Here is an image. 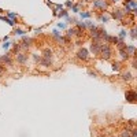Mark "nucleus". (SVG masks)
Listing matches in <instances>:
<instances>
[{
	"mask_svg": "<svg viewBox=\"0 0 137 137\" xmlns=\"http://www.w3.org/2000/svg\"><path fill=\"white\" fill-rule=\"evenodd\" d=\"M111 54H113V51H111V47L108 45V44L107 43H100V54L99 55H102V56L107 60V59L111 58Z\"/></svg>",
	"mask_w": 137,
	"mask_h": 137,
	"instance_id": "1",
	"label": "nucleus"
},
{
	"mask_svg": "<svg viewBox=\"0 0 137 137\" xmlns=\"http://www.w3.org/2000/svg\"><path fill=\"white\" fill-rule=\"evenodd\" d=\"M125 97H126V102H129V103L137 102V93L134 91H128L126 93H125Z\"/></svg>",
	"mask_w": 137,
	"mask_h": 137,
	"instance_id": "2",
	"label": "nucleus"
},
{
	"mask_svg": "<svg viewBox=\"0 0 137 137\" xmlns=\"http://www.w3.org/2000/svg\"><path fill=\"white\" fill-rule=\"evenodd\" d=\"M77 58L81 59V60H86V59L89 58V51H88L86 48H81L78 52H77Z\"/></svg>",
	"mask_w": 137,
	"mask_h": 137,
	"instance_id": "3",
	"label": "nucleus"
},
{
	"mask_svg": "<svg viewBox=\"0 0 137 137\" xmlns=\"http://www.w3.org/2000/svg\"><path fill=\"white\" fill-rule=\"evenodd\" d=\"M89 51L93 55H99V54H100V43H99V41L92 43L91 47H89Z\"/></svg>",
	"mask_w": 137,
	"mask_h": 137,
	"instance_id": "4",
	"label": "nucleus"
},
{
	"mask_svg": "<svg viewBox=\"0 0 137 137\" xmlns=\"http://www.w3.org/2000/svg\"><path fill=\"white\" fill-rule=\"evenodd\" d=\"M93 7L99 10H104V8H107V3L104 0H93Z\"/></svg>",
	"mask_w": 137,
	"mask_h": 137,
	"instance_id": "5",
	"label": "nucleus"
},
{
	"mask_svg": "<svg viewBox=\"0 0 137 137\" xmlns=\"http://www.w3.org/2000/svg\"><path fill=\"white\" fill-rule=\"evenodd\" d=\"M17 62L18 63H21V65H26L28 63V55H25V54H17Z\"/></svg>",
	"mask_w": 137,
	"mask_h": 137,
	"instance_id": "6",
	"label": "nucleus"
},
{
	"mask_svg": "<svg viewBox=\"0 0 137 137\" xmlns=\"http://www.w3.org/2000/svg\"><path fill=\"white\" fill-rule=\"evenodd\" d=\"M33 40L30 37H26V36H22V48H29L32 45Z\"/></svg>",
	"mask_w": 137,
	"mask_h": 137,
	"instance_id": "7",
	"label": "nucleus"
},
{
	"mask_svg": "<svg viewBox=\"0 0 137 137\" xmlns=\"http://www.w3.org/2000/svg\"><path fill=\"white\" fill-rule=\"evenodd\" d=\"M111 17H113L114 19L121 21L122 18H123V11H121V10H115V11H113V13H111Z\"/></svg>",
	"mask_w": 137,
	"mask_h": 137,
	"instance_id": "8",
	"label": "nucleus"
},
{
	"mask_svg": "<svg viewBox=\"0 0 137 137\" xmlns=\"http://www.w3.org/2000/svg\"><path fill=\"white\" fill-rule=\"evenodd\" d=\"M0 60H3L6 65H8V66H11V65H13V60H11V54H10V52H7L6 55H3V56H0Z\"/></svg>",
	"mask_w": 137,
	"mask_h": 137,
	"instance_id": "9",
	"label": "nucleus"
},
{
	"mask_svg": "<svg viewBox=\"0 0 137 137\" xmlns=\"http://www.w3.org/2000/svg\"><path fill=\"white\" fill-rule=\"evenodd\" d=\"M0 19L4 21V22H7L10 26H15V25H17V22L14 21V19H11V18H8V17H2V15H0Z\"/></svg>",
	"mask_w": 137,
	"mask_h": 137,
	"instance_id": "10",
	"label": "nucleus"
},
{
	"mask_svg": "<svg viewBox=\"0 0 137 137\" xmlns=\"http://www.w3.org/2000/svg\"><path fill=\"white\" fill-rule=\"evenodd\" d=\"M44 59H48V60H52V56H54V55H52V51H51V49H48V48H47V49H44Z\"/></svg>",
	"mask_w": 137,
	"mask_h": 137,
	"instance_id": "11",
	"label": "nucleus"
},
{
	"mask_svg": "<svg viewBox=\"0 0 137 137\" xmlns=\"http://www.w3.org/2000/svg\"><path fill=\"white\" fill-rule=\"evenodd\" d=\"M122 80L125 81H132L133 80V74L130 71H125L123 74H122Z\"/></svg>",
	"mask_w": 137,
	"mask_h": 137,
	"instance_id": "12",
	"label": "nucleus"
},
{
	"mask_svg": "<svg viewBox=\"0 0 137 137\" xmlns=\"http://www.w3.org/2000/svg\"><path fill=\"white\" fill-rule=\"evenodd\" d=\"M80 17L82 18V19H88V18L92 17V13H91V11H81V13H80Z\"/></svg>",
	"mask_w": 137,
	"mask_h": 137,
	"instance_id": "13",
	"label": "nucleus"
},
{
	"mask_svg": "<svg viewBox=\"0 0 137 137\" xmlns=\"http://www.w3.org/2000/svg\"><path fill=\"white\" fill-rule=\"evenodd\" d=\"M118 51H119V55H121L122 59H129V55L126 52V48H119Z\"/></svg>",
	"mask_w": 137,
	"mask_h": 137,
	"instance_id": "14",
	"label": "nucleus"
},
{
	"mask_svg": "<svg viewBox=\"0 0 137 137\" xmlns=\"http://www.w3.org/2000/svg\"><path fill=\"white\" fill-rule=\"evenodd\" d=\"M134 51H136L134 45H126V52H128L129 56H133V55H134Z\"/></svg>",
	"mask_w": 137,
	"mask_h": 137,
	"instance_id": "15",
	"label": "nucleus"
},
{
	"mask_svg": "<svg viewBox=\"0 0 137 137\" xmlns=\"http://www.w3.org/2000/svg\"><path fill=\"white\" fill-rule=\"evenodd\" d=\"M56 17H59V18H67L69 17V11H66V10H60L58 13V15Z\"/></svg>",
	"mask_w": 137,
	"mask_h": 137,
	"instance_id": "16",
	"label": "nucleus"
},
{
	"mask_svg": "<svg viewBox=\"0 0 137 137\" xmlns=\"http://www.w3.org/2000/svg\"><path fill=\"white\" fill-rule=\"evenodd\" d=\"M99 19H100V22H103V23H107V22L110 21V15H106V14H102V15L99 17Z\"/></svg>",
	"mask_w": 137,
	"mask_h": 137,
	"instance_id": "17",
	"label": "nucleus"
},
{
	"mask_svg": "<svg viewBox=\"0 0 137 137\" xmlns=\"http://www.w3.org/2000/svg\"><path fill=\"white\" fill-rule=\"evenodd\" d=\"M40 63H41V65L44 66V67H49V66H51V60H48V59H44V58H41Z\"/></svg>",
	"mask_w": 137,
	"mask_h": 137,
	"instance_id": "18",
	"label": "nucleus"
},
{
	"mask_svg": "<svg viewBox=\"0 0 137 137\" xmlns=\"http://www.w3.org/2000/svg\"><path fill=\"white\" fill-rule=\"evenodd\" d=\"M80 6H81V3H78V4H73L71 6V11L76 13V14H78L80 13Z\"/></svg>",
	"mask_w": 137,
	"mask_h": 137,
	"instance_id": "19",
	"label": "nucleus"
},
{
	"mask_svg": "<svg viewBox=\"0 0 137 137\" xmlns=\"http://www.w3.org/2000/svg\"><path fill=\"white\" fill-rule=\"evenodd\" d=\"M119 69H121V63L119 62H114L113 63V70L114 71H119Z\"/></svg>",
	"mask_w": 137,
	"mask_h": 137,
	"instance_id": "20",
	"label": "nucleus"
},
{
	"mask_svg": "<svg viewBox=\"0 0 137 137\" xmlns=\"http://www.w3.org/2000/svg\"><path fill=\"white\" fill-rule=\"evenodd\" d=\"M7 17H8V18H11V19H14V21H15L17 18H18V15H17V14H15V13H11V11H7Z\"/></svg>",
	"mask_w": 137,
	"mask_h": 137,
	"instance_id": "21",
	"label": "nucleus"
},
{
	"mask_svg": "<svg viewBox=\"0 0 137 137\" xmlns=\"http://www.w3.org/2000/svg\"><path fill=\"white\" fill-rule=\"evenodd\" d=\"M77 23V28L78 29H81V30H84L85 28H86V25H85V22H82V21H80V22H76Z\"/></svg>",
	"mask_w": 137,
	"mask_h": 137,
	"instance_id": "22",
	"label": "nucleus"
},
{
	"mask_svg": "<svg viewBox=\"0 0 137 137\" xmlns=\"http://www.w3.org/2000/svg\"><path fill=\"white\" fill-rule=\"evenodd\" d=\"M14 33H15V34H18V36H25V34H26V32H25L23 30V29H15V32H14Z\"/></svg>",
	"mask_w": 137,
	"mask_h": 137,
	"instance_id": "23",
	"label": "nucleus"
},
{
	"mask_svg": "<svg viewBox=\"0 0 137 137\" xmlns=\"http://www.w3.org/2000/svg\"><path fill=\"white\" fill-rule=\"evenodd\" d=\"M74 30H76V29H67V32H66V37H69V39H70V37H73L74 36Z\"/></svg>",
	"mask_w": 137,
	"mask_h": 137,
	"instance_id": "24",
	"label": "nucleus"
},
{
	"mask_svg": "<svg viewBox=\"0 0 137 137\" xmlns=\"http://www.w3.org/2000/svg\"><path fill=\"white\" fill-rule=\"evenodd\" d=\"M10 47H11V43L10 41H4V43H3V49H10Z\"/></svg>",
	"mask_w": 137,
	"mask_h": 137,
	"instance_id": "25",
	"label": "nucleus"
},
{
	"mask_svg": "<svg viewBox=\"0 0 137 137\" xmlns=\"http://www.w3.org/2000/svg\"><path fill=\"white\" fill-rule=\"evenodd\" d=\"M128 33H126V30H125V29H122V30L119 32V37H118V39H121V40H123V37L126 36Z\"/></svg>",
	"mask_w": 137,
	"mask_h": 137,
	"instance_id": "26",
	"label": "nucleus"
},
{
	"mask_svg": "<svg viewBox=\"0 0 137 137\" xmlns=\"http://www.w3.org/2000/svg\"><path fill=\"white\" fill-rule=\"evenodd\" d=\"M33 60H34L36 63H37V62L40 63V60H41V56H39L37 54H33Z\"/></svg>",
	"mask_w": 137,
	"mask_h": 137,
	"instance_id": "27",
	"label": "nucleus"
},
{
	"mask_svg": "<svg viewBox=\"0 0 137 137\" xmlns=\"http://www.w3.org/2000/svg\"><path fill=\"white\" fill-rule=\"evenodd\" d=\"M85 25H86L88 28H93V26H96V25H95L92 21H86V22H85Z\"/></svg>",
	"mask_w": 137,
	"mask_h": 137,
	"instance_id": "28",
	"label": "nucleus"
},
{
	"mask_svg": "<svg viewBox=\"0 0 137 137\" xmlns=\"http://www.w3.org/2000/svg\"><path fill=\"white\" fill-rule=\"evenodd\" d=\"M130 37H132V39H133V40H134V39H136V37H137V33H136V29H132V32H130Z\"/></svg>",
	"mask_w": 137,
	"mask_h": 137,
	"instance_id": "29",
	"label": "nucleus"
},
{
	"mask_svg": "<svg viewBox=\"0 0 137 137\" xmlns=\"http://www.w3.org/2000/svg\"><path fill=\"white\" fill-rule=\"evenodd\" d=\"M121 137H130V132H129V130H125V132H122Z\"/></svg>",
	"mask_w": 137,
	"mask_h": 137,
	"instance_id": "30",
	"label": "nucleus"
},
{
	"mask_svg": "<svg viewBox=\"0 0 137 137\" xmlns=\"http://www.w3.org/2000/svg\"><path fill=\"white\" fill-rule=\"evenodd\" d=\"M130 137H137V129H132L130 130Z\"/></svg>",
	"mask_w": 137,
	"mask_h": 137,
	"instance_id": "31",
	"label": "nucleus"
},
{
	"mask_svg": "<svg viewBox=\"0 0 137 137\" xmlns=\"http://www.w3.org/2000/svg\"><path fill=\"white\" fill-rule=\"evenodd\" d=\"M66 26H67L66 23H60V22L58 23V29H66Z\"/></svg>",
	"mask_w": 137,
	"mask_h": 137,
	"instance_id": "32",
	"label": "nucleus"
},
{
	"mask_svg": "<svg viewBox=\"0 0 137 137\" xmlns=\"http://www.w3.org/2000/svg\"><path fill=\"white\" fill-rule=\"evenodd\" d=\"M125 10H126V13H132V8H130V6H129V4H126V3H125Z\"/></svg>",
	"mask_w": 137,
	"mask_h": 137,
	"instance_id": "33",
	"label": "nucleus"
},
{
	"mask_svg": "<svg viewBox=\"0 0 137 137\" xmlns=\"http://www.w3.org/2000/svg\"><path fill=\"white\" fill-rule=\"evenodd\" d=\"M55 10H58V11L63 10V6H62V4H55Z\"/></svg>",
	"mask_w": 137,
	"mask_h": 137,
	"instance_id": "34",
	"label": "nucleus"
},
{
	"mask_svg": "<svg viewBox=\"0 0 137 137\" xmlns=\"http://www.w3.org/2000/svg\"><path fill=\"white\" fill-rule=\"evenodd\" d=\"M73 6V0H67L66 2V7H71Z\"/></svg>",
	"mask_w": 137,
	"mask_h": 137,
	"instance_id": "35",
	"label": "nucleus"
},
{
	"mask_svg": "<svg viewBox=\"0 0 137 137\" xmlns=\"http://www.w3.org/2000/svg\"><path fill=\"white\" fill-rule=\"evenodd\" d=\"M88 74H89V76H92V77H96V76H97V74H96L95 71H92V70H88Z\"/></svg>",
	"mask_w": 137,
	"mask_h": 137,
	"instance_id": "36",
	"label": "nucleus"
},
{
	"mask_svg": "<svg viewBox=\"0 0 137 137\" xmlns=\"http://www.w3.org/2000/svg\"><path fill=\"white\" fill-rule=\"evenodd\" d=\"M2 74H3V69L0 67V77H2Z\"/></svg>",
	"mask_w": 137,
	"mask_h": 137,
	"instance_id": "37",
	"label": "nucleus"
},
{
	"mask_svg": "<svg viewBox=\"0 0 137 137\" xmlns=\"http://www.w3.org/2000/svg\"><path fill=\"white\" fill-rule=\"evenodd\" d=\"M2 13H6V11H4V10H2V8H0V14H2Z\"/></svg>",
	"mask_w": 137,
	"mask_h": 137,
	"instance_id": "38",
	"label": "nucleus"
},
{
	"mask_svg": "<svg viewBox=\"0 0 137 137\" xmlns=\"http://www.w3.org/2000/svg\"><path fill=\"white\" fill-rule=\"evenodd\" d=\"M85 2H88V3H89V2H93V0H85Z\"/></svg>",
	"mask_w": 137,
	"mask_h": 137,
	"instance_id": "39",
	"label": "nucleus"
},
{
	"mask_svg": "<svg viewBox=\"0 0 137 137\" xmlns=\"http://www.w3.org/2000/svg\"><path fill=\"white\" fill-rule=\"evenodd\" d=\"M113 2H119V0H113Z\"/></svg>",
	"mask_w": 137,
	"mask_h": 137,
	"instance_id": "40",
	"label": "nucleus"
}]
</instances>
